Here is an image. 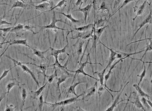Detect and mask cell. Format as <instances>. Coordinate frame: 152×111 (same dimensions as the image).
I'll return each instance as SVG.
<instances>
[{
  "mask_svg": "<svg viewBox=\"0 0 152 111\" xmlns=\"http://www.w3.org/2000/svg\"><path fill=\"white\" fill-rule=\"evenodd\" d=\"M85 43V41L83 40H80L78 44V47L76 50V54L77 55V60L79 59V57L83 53V45Z\"/></svg>",
  "mask_w": 152,
  "mask_h": 111,
  "instance_id": "cell-29",
  "label": "cell"
},
{
  "mask_svg": "<svg viewBox=\"0 0 152 111\" xmlns=\"http://www.w3.org/2000/svg\"><path fill=\"white\" fill-rule=\"evenodd\" d=\"M24 26L25 25L19 23V24H18L17 26L13 27V28L11 29L10 32H16L20 31V30L24 29Z\"/></svg>",
  "mask_w": 152,
  "mask_h": 111,
  "instance_id": "cell-35",
  "label": "cell"
},
{
  "mask_svg": "<svg viewBox=\"0 0 152 111\" xmlns=\"http://www.w3.org/2000/svg\"><path fill=\"white\" fill-rule=\"evenodd\" d=\"M47 83H45V84L42 87H40L39 89L37 91H35V92L32 91V93H33V95H34V99H36L37 97H38L41 94V93H42V92H43L44 89L45 88Z\"/></svg>",
  "mask_w": 152,
  "mask_h": 111,
  "instance_id": "cell-31",
  "label": "cell"
},
{
  "mask_svg": "<svg viewBox=\"0 0 152 111\" xmlns=\"http://www.w3.org/2000/svg\"><path fill=\"white\" fill-rule=\"evenodd\" d=\"M85 94V92L81 94L80 95H78V96H76L75 97H72V98H70V99H66V100H63V101H60V102H56L54 103H47L45 102V103L47 105L50 107H52L54 108V110L56 107H58L59 106H66V105H71L75 102H77L78 101H80L81 100H79L78 98L82 95H84Z\"/></svg>",
  "mask_w": 152,
  "mask_h": 111,
  "instance_id": "cell-3",
  "label": "cell"
},
{
  "mask_svg": "<svg viewBox=\"0 0 152 111\" xmlns=\"http://www.w3.org/2000/svg\"><path fill=\"white\" fill-rule=\"evenodd\" d=\"M100 43L103 45L104 47L107 48L110 51V55L109 58L108 63L107 66L106 67V68L108 69V68L110 67L112 65V63L114 62V60L116 59H120L124 57L123 56V52H117V51H115L113 49L110 48L108 47H107L106 45H104L103 43H102L100 40H99Z\"/></svg>",
  "mask_w": 152,
  "mask_h": 111,
  "instance_id": "cell-4",
  "label": "cell"
},
{
  "mask_svg": "<svg viewBox=\"0 0 152 111\" xmlns=\"http://www.w3.org/2000/svg\"><path fill=\"white\" fill-rule=\"evenodd\" d=\"M97 86V83H96L94 86L90 88V89H88L85 93L87 94L83 98V99L85 98H90V96L94 95L96 92V87Z\"/></svg>",
  "mask_w": 152,
  "mask_h": 111,
  "instance_id": "cell-24",
  "label": "cell"
},
{
  "mask_svg": "<svg viewBox=\"0 0 152 111\" xmlns=\"http://www.w3.org/2000/svg\"><path fill=\"white\" fill-rule=\"evenodd\" d=\"M26 6H27V4H26L25 3L21 1L17 0L16 1H15V2L13 4V5H12L11 8V9H10L9 11H11L13 8H26Z\"/></svg>",
  "mask_w": 152,
  "mask_h": 111,
  "instance_id": "cell-28",
  "label": "cell"
},
{
  "mask_svg": "<svg viewBox=\"0 0 152 111\" xmlns=\"http://www.w3.org/2000/svg\"><path fill=\"white\" fill-rule=\"evenodd\" d=\"M89 55H90V54L89 53V54H88V55H87V60H86V61H85V62L83 63H80L79 68H78V69L77 70H71L67 69V68L66 69V71L75 73V74H74V80L73 81L72 83H73L74 82V79H75V78H76V76L77 75L80 74H82L85 76H89V77L93 78V79H95V80H97V81H99V79H98V78H95V77H93V76H91L88 74H87V73L84 71V68L85 67V66H87V65L88 64H99L100 65L102 66L101 64H100V63H89L88 62V57Z\"/></svg>",
  "mask_w": 152,
  "mask_h": 111,
  "instance_id": "cell-2",
  "label": "cell"
},
{
  "mask_svg": "<svg viewBox=\"0 0 152 111\" xmlns=\"http://www.w3.org/2000/svg\"><path fill=\"white\" fill-rule=\"evenodd\" d=\"M78 109H76V111H85V110H83V109H82L81 107H78Z\"/></svg>",
  "mask_w": 152,
  "mask_h": 111,
  "instance_id": "cell-51",
  "label": "cell"
},
{
  "mask_svg": "<svg viewBox=\"0 0 152 111\" xmlns=\"http://www.w3.org/2000/svg\"><path fill=\"white\" fill-rule=\"evenodd\" d=\"M146 4H147V1H145L143 4H142L138 8V10H137V13H136V15L135 17L133 18V21H134L137 18L138 16H141L144 13V12L145 10L146 7Z\"/></svg>",
  "mask_w": 152,
  "mask_h": 111,
  "instance_id": "cell-20",
  "label": "cell"
},
{
  "mask_svg": "<svg viewBox=\"0 0 152 111\" xmlns=\"http://www.w3.org/2000/svg\"><path fill=\"white\" fill-rule=\"evenodd\" d=\"M129 58H130L132 59H134V60H139V61H141L142 63H143V65H144V70H143V72L141 73V74L140 75H138L137 76H139V83H138V85L139 86L140 84L141 83V82L143 81L144 78V77H145L146 75V67L145 66V63L144 62V61L142 60L141 59H135L134 58L131 57H129Z\"/></svg>",
  "mask_w": 152,
  "mask_h": 111,
  "instance_id": "cell-19",
  "label": "cell"
},
{
  "mask_svg": "<svg viewBox=\"0 0 152 111\" xmlns=\"http://www.w3.org/2000/svg\"><path fill=\"white\" fill-rule=\"evenodd\" d=\"M26 64H29L33 65L37 67L42 72V74H43V76H44V83H45V81L46 78H47V75L46 74V71L49 65H47L46 64H42L40 65H37L35 64H32V63H25Z\"/></svg>",
  "mask_w": 152,
  "mask_h": 111,
  "instance_id": "cell-13",
  "label": "cell"
},
{
  "mask_svg": "<svg viewBox=\"0 0 152 111\" xmlns=\"http://www.w3.org/2000/svg\"><path fill=\"white\" fill-rule=\"evenodd\" d=\"M0 24L1 26L2 25H5V24H8V25H12V23H11L8 22V21H6V20H1V22H0Z\"/></svg>",
  "mask_w": 152,
  "mask_h": 111,
  "instance_id": "cell-44",
  "label": "cell"
},
{
  "mask_svg": "<svg viewBox=\"0 0 152 111\" xmlns=\"http://www.w3.org/2000/svg\"><path fill=\"white\" fill-rule=\"evenodd\" d=\"M136 1V0H125V1H124V2H123V4H122V5H121V7H119V8L116 11L114 12L113 14H111V15H110V17L114 16V14H115V13L117 12H118L121 9H122V8H124V7H125V6H126V5H127L128 4H129V3L131 2L132 1Z\"/></svg>",
  "mask_w": 152,
  "mask_h": 111,
  "instance_id": "cell-33",
  "label": "cell"
},
{
  "mask_svg": "<svg viewBox=\"0 0 152 111\" xmlns=\"http://www.w3.org/2000/svg\"><path fill=\"white\" fill-rule=\"evenodd\" d=\"M44 103H45V102H44V98H43V93L42 92L41 95L39 97L38 109L40 111H42Z\"/></svg>",
  "mask_w": 152,
  "mask_h": 111,
  "instance_id": "cell-34",
  "label": "cell"
},
{
  "mask_svg": "<svg viewBox=\"0 0 152 111\" xmlns=\"http://www.w3.org/2000/svg\"><path fill=\"white\" fill-rule=\"evenodd\" d=\"M74 76V75L71 74L67 73L66 74L62 75L60 77H58V78H57V91L59 92V93H60L59 97H61V95H62V93H61V90H60V85L64 83V82H65L67 78H69V77H72L73 76Z\"/></svg>",
  "mask_w": 152,
  "mask_h": 111,
  "instance_id": "cell-8",
  "label": "cell"
},
{
  "mask_svg": "<svg viewBox=\"0 0 152 111\" xmlns=\"http://www.w3.org/2000/svg\"><path fill=\"white\" fill-rule=\"evenodd\" d=\"M57 76V71L56 69H55L54 73L52 74V75L50 76H47V78L48 79V82L49 83H51L54 81V78H56Z\"/></svg>",
  "mask_w": 152,
  "mask_h": 111,
  "instance_id": "cell-37",
  "label": "cell"
},
{
  "mask_svg": "<svg viewBox=\"0 0 152 111\" xmlns=\"http://www.w3.org/2000/svg\"><path fill=\"white\" fill-rule=\"evenodd\" d=\"M144 62L145 64H146V63H148V64H152V61H151V62H144Z\"/></svg>",
  "mask_w": 152,
  "mask_h": 111,
  "instance_id": "cell-53",
  "label": "cell"
},
{
  "mask_svg": "<svg viewBox=\"0 0 152 111\" xmlns=\"http://www.w3.org/2000/svg\"><path fill=\"white\" fill-rule=\"evenodd\" d=\"M150 13H149V15L146 17V18L143 21V22L141 23L140 24H139V28H138V29L136 30V31L135 33L134 34V36L133 37V38L135 37V36L136 35V34H137V33L139 32V30L143 28L144 26L146 24H151V23H152V12L151 11V5L150 4Z\"/></svg>",
  "mask_w": 152,
  "mask_h": 111,
  "instance_id": "cell-10",
  "label": "cell"
},
{
  "mask_svg": "<svg viewBox=\"0 0 152 111\" xmlns=\"http://www.w3.org/2000/svg\"><path fill=\"white\" fill-rule=\"evenodd\" d=\"M147 102L148 104H149V106H150V107L152 109V102L151 101H150L149 99H148V100H147Z\"/></svg>",
  "mask_w": 152,
  "mask_h": 111,
  "instance_id": "cell-49",
  "label": "cell"
},
{
  "mask_svg": "<svg viewBox=\"0 0 152 111\" xmlns=\"http://www.w3.org/2000/svg\"><path fill=\"white\" fill-rule=\"evenodd\" d=\"M92 7V3H91L84 8H79L78 9L74 11H81L83 13L84 17V21H85V23H86L88 17H89V13H90Z\"/></svg>",
  "mask_w": 152,
  "mask_h": 111,
  "instance_id": "cell-11",
  "label": "cell"
},
{
  "mask_svg": "<svg viewBox=\"0 0 152 111\" xmlns=\"http://www.w3.org/2000/svg\"><path fill=\"white\" fill-rule=\"evenodd\" d=\"M133 87L137 91L138 93H139V95H140V96H141L142 97L147 98V99L149 100L150 96H149V95L147 94L145 92H144L143 89L139 87V85H138L137 84H134L133 85Z\"/></svg>",
  "mask_w": 152,
  "mask_h": 111,
  "instance_id": "cell-22",
  "label": "cell"
},
{
  "mask_svg": "<svg viewBox=\"0 0 152 111\" xmlns=\"http://www.w3.org/2000/svg\"><path fill=\"white\" fill-rule=\"evenodd\" d=\"M141 102L143 103V105H144L145 107H146L148 109H149L150 106H149V104L147 103V100L146 99V98L142 97V99H141Z\"/></svg>",
  "mask_w": 152,
  "mask_h": 111,
  "instance_id": "cell-43",
  "label": "cell"
},
{
  "mask_svg": "<svg viewBox=\"0 0 152 111\" xmlns=\"http://www.w3.org/2000/svg\"><path fill=\"white\" fill-rule=\"evenodd\" d=\"M27 90L25 88H22L21 89V97H22V103H21V111L23 110V107L25 105V103L27 99Z\"/></svg>",
  "mask_w": 152,
  "mask_h": 111,
  "instance_id": "cell-27",
  "label": "cell"
},
{
  "mask_svg": "<svg viewBox=\"0 0 152 111\" xmlns=\"http://www.w3.org/2000/svg\"><path fill=\"white\" fill-rule=\"evenodd\" d=\"M42 2H49V3H51V0H41L39 2H37L35 3H41Z\"/></svg>",
  "mask_w": 152,
  "mask_h": 111,
  "instance_id": "cell-48",
  "label": "cell"
},
{
  "mask_svg": "<svg viewBox=\"0 0 152 111\" xmlns=\"http://www.w3.org/2000/svg\"><path fill=\"white\" fill-rule=\"evenodd\" d=\"M82 3L83 0H77L76 3H75V5L76 6H80V7H81L82 4Z\"/></svg>",
  "mask_w": 152,
  "mask_h": 111,
  "instance_id": "cell-47",
  "label": "cell"
},
{
  "mask_svg": "<svg viewBox=\"0 0 152 111\" xmlns=\"http://www.w3.org/2000/svg\"><path fill=\"white\" fill-rule=\"evenodd\" d=\"M13 68H14V66H13V67L11 68L10 69H8V70H4L3 73L1 75V78H0L1 80L2 79H3L4 77H6V76L8 75L9 72L12 69H13Z\"/></svg>",
  "mask_w": 152,
  "mask_h": 111,
  "instance_id": "cell-42",
  "label": "cell"
},
{
  "mask_svg": "<svg viewBox=\"0 0 152 111\" xmlns=\"http://www.w3.org/2000/svg\"><path fill=\"white\" fill-rule=\"evenodd\" d=\"M122 0H115V2H114V8H117L119 5L120 3L121 2Z\"/></svg>",
  "mask_w": 152,
  "mask_h": 111,
  "instance_id": "cell-45",
  "label": "cell"
},
{
  "mask_svg": "<svg viewBox=\"0 0 152 111\" xmlns=\"http://www.w3.org/2000/svg\"><path fill=\"white\" fill-rule=\"evenodd\" d=\"M30 49H31L32 50H33L34 55L37 56L38 57L42 59H45V54L47 52L49 51L50 49H47V50H45V51H40V50H37L36 49L33 48L31 47H30Z\"/></svg>",
  "mask_w": 152,
  "mask_h": 111,
  "instance_id": "cell-21",
  "label": "cell"
},
{
  "mask_svg": "<svg viewBox=\"0 0 152 111\" xmlns=\"http://www.w3.org/2000/svg\"><path fill=\"white\" fill-rule=\"evenodd\" d=\"M29 1L30 4H31V5H32V4H33L34 3L33 0H29Z\"/></svg>",
  "mask_w": 152,
  "mask_h": 111,
  "instance_id": "cell-52",
  "label": "cell"
},
{
  "mask_svg": "<svg viewBox=\"0 0 152 111\" xmlns=\"http://www.w3.org/2000/svg\"><path fill=\"white\" fill-rule=\"evenodd\" d=\"M70 32H69V33L67 34V36H66V41H67V45H66L62 49H54V48L52 47H50V49L51 50V55L52 56L54 57L55 58V63L54 64L52 65L54 67L57 66L58 68L62 69H66V66H67V64H68V60H67L66 62V64L64 65H62L60 63H59V61H58V55L61 54H64V53H66V48L68 47L69 43H68V40H67V36H68V34L70 33Z\"/></svg>",
  "mask_w": 152,
  "mask_h": 111,
  "instance_id": "cell-1",
  "label": "cell"
},
{
  "mask_svg": "<svg viewBox=\"0 0 152 111\" xmlns=\"http://www.w3.org/2000/svg\"><path fill=\"white\" fill-rule=\"evenodd\" d=\"M19 1H21L25 3V1H24V0H19Z\"/></svg>",
  "mask_w": 152,
  "mask_h": 111,
  "instance_id": "cell-55",
  "label": "cell"
},
{
  "mask_svg": "<svg viewBox=\"0 0 152 111\" xmlns=\"http://www.w3.org/2000/svg\"><path fill=\"white\" fill-rule=\"evenodd\" d=\"M129 83V82H128L127 83H126V84L124 86L123 89H121L120 93H119L117 96L116 97V99L114 100V102H113L112 104L111 105V106H110L109 108H108L106 110V111H112L114 110V108H116V106H117V105L118 104H119V103H121V102H123V101L125 100H122V101H120V102H119V98H120L121 94H122L123 92H124V90L125 88L127 86L128 84Z\"/></svg>",
  "mask_w": 152,
  "mask_h": 111,
  "instance_id": "cell-7",
  "label": "cell"
},
{
  "mask_svg": "<svg viewBox=\"0 0 152 111\" xmlns=\"http://www.w3.org/2000/svg\"><path fill=\"white\" fill-rule=\"evenodd\" d=\"M133 99H134V102H132V101H129V100H127L128 102H129V103L133 104L135 106H136L137 108L139 109H142L143 110L146 111V110L145 109L144 105H143L141 101L139 100V95H137L135 98H133Z\"/></svg>",
  "mask_w": 152,
  "mask_h": 111,
  "instance_id": "cell-15",
  "label": "cell"
},
{
  "mask_svg": "<svg viewBox=\"0 0 152 111\" xmlns=\"http://www.w3.org/2000/svg\"><path fill=\"white\" fill-rule=\"evenodd\" d=\"M24 63H23V62H21V64L19 65V66H20L21 67V69H22V70H23L24 72H26V73L30 75V76H31L32 78L34 79V81L36 83L38 86V87H40L39 83L38 80H37V79L36 78L34 74V73L32 72V71H31L27 66L23 64Z\"/></svg>",
  "mask_w": 152,
  "mask_h": 111,
  "instance_id": "cell-12",
  "label": "cell"
},
{
  "mask_svg": "<svg viewBox=\"0 0 152 111\" xmlns=\"http://www.w3.org/2000/svg\"><path fill=\"white\" fill-rule=\"evenodd\" d=\"M141 1V0H138V1H137V2H136V4H137L139 2V1ZM148 1H152V0H148Z\"/></svg>",
  "mask_w": 152,
  "mask_h": 111,
  "instance_id": "cell-54",
  "label": "cell"
},
{
  "mask_svg": "<svg viewBox=\"0 0 152 111\" xmlns=\"http://www.w3.org/2000/svg\"><path fill=\"white\" fill-rule=\"evenodd\" d=\"M20 83L16 80V79H13L12 81L9 82L8 84L6 86V89H7V103H8V98L9 94L10 91L12 88L16 86H19Z\"/></svg>",
  "mask_w": 152,
  "mask_h": 111,
  "instance_id": "cell-14",
  "label": "cell"
},
{
  "mask_svg": "<svg viewBox=\"0 0 152 111\" xmlns=\"http://www.w3.org/2000/svg\"><path fill=\"white\" fill-rule=\"evenodd\" d=\"M121 89H122V88H121V89H120V90H119V91H113V92H120V91H121ZM107 91H108V92H109V93H110V95H111V96H112V98H113V100H114V96H113V95L111 93H110V92L109 91H108V90H107Z\"/></svg>",
  "mask_w": 152,
  "mask_h": 111,
  "instance_id": "cell-50",
  "label": "cell"
},
{
  "mask_svg": "<svg viewBox=\"0 0 152 111\" xmlns=\"http://www.w3.org/2000/svg\"><path fill=\"white\" fill-rule=\"evenodd\" d=\"M147 40H150V43L149 44L147 41H146V49L145 50L144 54L143 55V57L141 58V59H143V58L144 57L148 51H152V38H146Z\"/></svg>",
  "mask_w": 152,
  "mask_h": 111,
  "instance_id": "cell-32",
  "label": "cell"
},
{
  "mask_svg": "<svg viewBox=\"0 0 152 111\" xmlns=\"http://www.w3.org/2000/svg\"><path fill=\"white\" fill-rule=\"evenodd\" d=\"M107 27H108V25H105L104 27H101V28H95L93 35L95 36L97 41H99L100 36L103 33L104 30H105V29Z\"/></svg>",
  "mask_w": 152,
  "mask_h": 111,
  "instance_id": "cell-18",
  "label": "cell"
},
{
  "mask_svg": "<svg viewBox=\"0 0 152 111\" xmlns=\"http://www.w3.org/2000/svg\"><path fill=\"white\" fill-rule=\"evenodd\" d=\"M94 24L92 23H90V24H88V25H84V26H81V27H78V28H74L72 29L71 31L69 32H73L74 30H76L78 32H84V31H88L90 29L92 28Z\"/></svg>",
  "mask_w": 152,
  "mask_h": 111,
  "instance_id": "cell-16",
  "label": "cell"
},
{
  "mask_svg": "<svg viewBox=\"0 0 152 111\" xmlns=\"http://www.w3.org/2000/svg\"><path fill=\"white\" fill-rule=\"evenodd\" d=\"M73 0H70V4H71V3L72 1Z\"/></svg>",
  "mask_w": 152,
  "mask_h": 111,
  "instance_id": "cell-56",
  "label": "cell"
},
{
  "mask_svg": "<svg viewBox=\"0 0 152 111\" xmlns=\"http://www.w3.org/2000/svg\"><path fill=\"white\" fill-rule=\"evenodd\" d=\"M57 13L62 14V15L64 16L66 18H67L69 20H70V21H71L72 23H78L81 22V21L78 20H76V19L72 17V16L71 14H70V13H69V14H66V13H64L63 12Z\"/></svg>",
  "mask_w": 152,
  "mask_h": 111,
  "instance_id": "cell-30",
  "label": "cell"
},
{
  "mask_svg": "<svg viewBox=\"0 0 152 111\" xmlns=\"http://www.w3.org/2000/svg\"><path fill=\"white\" fill-rule=\"evenodd\" d=\"M66 0H62V1H60V2L58 3L57 4L56 6H55L54 7H53V8H51V9L49 10L46 11H45L44 12H43L41 13L39 15H37V16H36L35 18H32L31 19H30L28 20V21L30 20L33 19L34 18H37V17H38L40 15H41V14H43V13H45L47 12H49L52 11L54 9L57 8H62V7H63V6H64V5L66 3Z\"/></svg>",
  "mask_w": 152,
  "mask_h": 111,
  "instance_id": "cell-23",
  "label": "cell"
},
{
  "mask_svg": "<svg viewBox=\"0 0 152 111\" xmlns=\"http://www.w3.org/2000/svg\"><path fill=\"white\" fill-rule=\"evenodd\" d=\"M84 83V82H79L77 83H75L74 84L72 85L69 87L68 90H67V95L69 94H74L75 95V96H78L77 94L76 93V92H75V89H76V86L82 83Z\"/></svg>",
  "mask_w": 152,
  "mask_h": 111,
  "instance_id": "cell-25",
  "label": "cell"
},
{
  "mask_svg": "<svg viewBox=\"0 0 152 111\" xmlns=\"http://www.w3.org/2000/svg\"><path fill=\"white\" fill-rule=\"evenodd\" d=\"M96 25V22H95L93 27L91 30H88V31H84V32H79L74 37H71V39H76L77 38H81L82 39L86 40L89 38L90 37L93 36V33L95 30V26Z\"/></svg>",
  "mask_w": 152,
  "mask_h": 111,
  "instance_id": "cell-6",
  "label": "cell"
},
{
  "mask_svg": "<svg viewBox=\"0 0 152 111\" xmlns=\"http://www.w3.org/2000/svg\"><path fill=\"white\" fill-rule=\"evenodd\" d=\"M106 89V88H105L104 86L100 85V87H99L98 89V94L99 97H100L103 93L104 90Z\"/></svg>",
  "mask_w": 152,
  "mask_h": 111,
  "instance_id": "cell-41",
  "label": "cell"
},
{
  "mask_svg": "<svg viewBox=\"0 0 152 111\" xmlns=\"http://www.w3.org/2000/svg\"><path fill=\"white\" fill-rule=\"evenodd\" d=\"M92 3L93 7V10H94V16H95V10H96V4H97V0H93Z\"/></svg>",
  "mask_w": 152,
  "mask_h": 111,
  "instance_id": "cell-46",
  "label": "cell"
},
{
  "mask_svg": "<svg viewBox=\"0 0 152 111\" xmlns=\"http://www.w3.org/2000/svg\"><path fill=\"white\" fill-rule=\"evenodd\" d=\"M107 69L105 67V68L103 69L101 72H97L95 73V74H97L98 75L99 78V82L100 83V85L104 86V82L105 81V74Z\"/></svg>",
  "mask_w": 152,
  "mask_h": 111,
  "instance_id": "cell-26",
  "label": "cell"
},
{
  "mask_svg": "<svg viewBox=\"0 0 152 111\" xmlns=\"http://www.w3.org/2000/svg\"><path fill=\"white\" fill-rule=\"evenodd\" d=\"M86 1H87V0H86Z\"/></svg>",
  "mask_w": 152,
  "mask_h": 111,
  "instance_id": "cell-57",
  "label": "cell"
},
{
  "mask_svg": "<svg viewBox=\"0 0 152 111\" xmlns=\"http://www.w3.org/2000/svg\"><path fill=\"white\" fill-rule=\"evenodd\" d=\"M35 27L33 25H30V24H28V25H25L24 26V29L26 30L30 31L32 32L34 34H36L38 33V32H35L33 30V29L35 28Z\"/></svg>",
  "mask_w": 152,
  "mask_h": 111,
  "instance_id": "cell-36",
  "label": "cell"
},
{
  "mask_svg": "<svg viewBox=\"0 0 152 111\" xmlns=\"http://www.w3.org/2000/svg\"><path fill=\"white\" fill-rule=\"evenodd\" d=\"M13 28V27H8V28H0V30L3 32V35H4V36H5V35H6L7 33L10 32L11 30V29H12Z\"/></svg>",
  "mask_w": 152,
  "mask_h": 111,
  "instance_id": "cell-39",
  "label": "cell"
},
{
  "mask_svg": "<svg viewBox=\"0 0 152 111\" xmlns=\"http://www.w3.org/2000/svg\"><path fill=\"white\" fill-rule=\"evenodd\" d=\"M58 22L64 23L66 24H68L62 20L57 19L56 18L55 12L54 11H53V16H52V22L50 24L47 25V26H40L38 25L37 26L41 28V29L61 30H68L59 28L57 26L56 23Z\"/></svg>",
  "mask_w": 152,
  "mask_h": 111,
  "instance_id": "cell-5",
  "label": "cell"
},
{
  "mask_svg": "<svg viewBox=\"0 0 152 111\" xmlns=\"http://www.w3.org/2000/svg\"><path fill=\"white\" fill-rule=\"evenodd\" d=\"M17 106H14L13 105L11 104V105H8V103H6V109H5V111H13L16 109Z\"/></svg>",
  "mask_w": 152,
  "mask_h": 111,
  "instance_id": "cell-40",
  "label": "cell"
},
{
  "mask_svg": "<svg viewBox=\"0 0 152 111\" xmlns=\"http://www.w3.org/2000/svg\"><path fill=\"white\" fill-rule=\"evenodd\" d=\"M32 6L35 7V9L40 11H45L50 10V8H53V4L51 3L44 2L38 5H35L32 4Z\"/></svg>",
  "mask_w": 152,
  "mask_h": 111,
  "instance_id": "cell-9",
  "label": "cell"
},
{
  "mask_svg": "<svg viewBox=\"0 0 152 111\" xmlns=\"http://www.w3.org/2000/svg\"><path fill=\"white\" fill-rule=\"evenodd\" d=\"M13 45H23V46H26V47H28L30 48V46L28 44L27 39L23 40H14L11 41V42L10 43L7 49L10 46Z\"/></svg>",
  "mask_w": 152,
  "mask_h": 111,
  "instance_id": "cell-17",
  "label": "cell"
},
{
  "mask_svg": "<svg viewBox=\"0 0 152 111\" xmlns=\"http://www.w3.org/2000/svg\"><path fill=\"white\" fill-rule=\"evenodd\" d=\"M98 11H101L102 12H105L109 13V10L106 7L105 2H103L102 3Z\"/></svg>",
  "mask_w": 152,
  "mask_h": 111,
  "instance_id": "cell-38",
  "label": "cell"
}]
</instances>
